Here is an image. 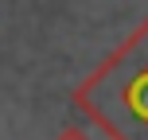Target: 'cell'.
I'll return each mask as SVG.
<instances>
[{
    "label": "cell",
    "mask_w": 148,
    "mask_h": 140,
    "mask_svg": "<svg viewBox=\"0 0 148 140\" xmlns=\"http://www.w3.org/2000/svg\"><path fill=\"white\" fill-rule=\"evenodd\" d=\"M74 105L109 140H148V20L74 89Z\"/></svg>",
    "instance_id": "cell-1"
},
{
    "label": "cell",
    "mask_w": 148,
    "mask_h": 140,
    "mask_svg": "<svg viewBox=\"0 0 148 140\" xmlns=\"http://www.w3.org/2000/svg\"><path fill=\"white\" fill-rule=\"evenodd\" d=\"M55 140H90V136L82 132V128H62V132L55 136Z\"/></svg>",
    "instance_id": "cell-2"
}]
</instances>
